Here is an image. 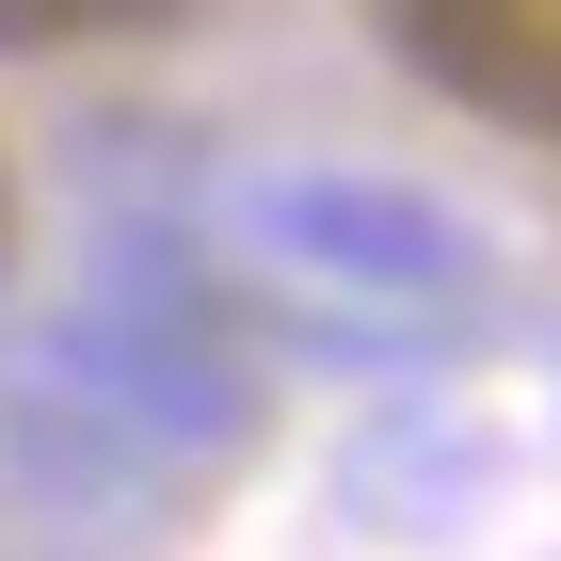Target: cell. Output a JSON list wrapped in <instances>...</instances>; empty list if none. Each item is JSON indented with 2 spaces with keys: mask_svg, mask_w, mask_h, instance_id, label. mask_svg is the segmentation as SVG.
<instances>
[{
  "mask_svg": "<svg viewBox=\"0 0 561 561\" xmlns=\"http://www.w3.org/2000/svg\"><path fill=\"white\" fill-rule=\"evenodd\" d=\"M369 33L449 113H481L514 145H561V0H369Z\"/></svg>",
  "mask_w": 561,
  "mask_h": 561,
  "instance_id": "1",
  "label": "cell"
},
{
  "mask_svg": "<svg viewBox=\"0 0 561 561\" xmlns=\"http://www.w3.org/2000/svg\"><path fill=\"white\" fill-rule=\"evenodd\" d=\"M193 0H0V48H129V33H176Z\"/></svg>",
  "mask_w": 561,
  "mask_h": 561,
  "instance_id": "2",
  "label": "cell"
},
{
  "mask_svg": "<svg viewBox=\"0 0 561 561\" xmlns=\"http://www.w3.org/2000/svg\"><path fill=\"white\" fill-rule=\"evenodd\" d=\"M0 241H16V193H0Z\"/></svg>",
  "mask_w": 561,
  "mask_h": 561,
  "instance_id": "3",
  "label": "cell"
}]
</instances>
